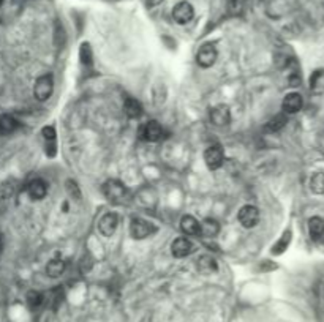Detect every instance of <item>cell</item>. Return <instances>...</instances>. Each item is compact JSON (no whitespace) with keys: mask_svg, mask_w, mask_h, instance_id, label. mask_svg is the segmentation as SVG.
Masks as SVG:
<instances>
[{"mask_svg":"<svg viewBox=\"0 0 324 322\" xmlns=\"http://www.w3.org/2000/svg\"><path fill=\"white\" fill-rule=\"evenodd\" d=\"M155 232H157V228L152 225V223L142 220V218H133L130 223V234L133 239L142 240V239L150 237L152 234H155Z\"/></svg>","mask_w":324,"mask_h":322,"instance_id":"1","label":"cell"},{"mask_svg":"<svg viewBox=\"0 0 324 322\" xmlns=\"http://www.w3.org/2000/svg\"><path fill=\"white\" fill-rule=\"evenodd\" d=\"M52 90H54V79L51 75H44V76H40L37 79V82H35L33 95L38 101H46L52 95Z\"/></svg>","mask_w":324,"mask_h":322,"instance_id":"2","label":"cell"},{"mask_svg":"<svg viewBox=\"0 0 324 322\" xmlns=\"http://www.w3.org/2000/svg\"><path fill=\"white\" fill-rule=\"evenodd\" d=\"M103 194L111 202H122L125 194H127V188L119 180H108L103 185Z\"/></svg>","mask_w":324,"mask_h":322,"instance_id":"3","label":"cell"},{"mask_svg":"<svg viewBox=\"0 0 324 322\" xmlns=\"http://www.w3.org/2000/svg\"><path fill=\"white\" fill-rule=\"evenodd\" d=\"M215 60H217V49H215L214 44H203L196 54L198 65L203 68H209L215 64Z\"/></svg>","mask_w":324,"mask_h":322,"instance_id":"4","label":"cell"},{"mask_svg":"<svg viewBox=\"0 0 324 322\" xmlns=\"http://www.w3.org/2000/svg\"><path fill=\"white\" fill-rule=\"evenodd\" d=\"M223 160H224V154H223L220 146H211V147H208V150L204 152V161H206V164H208V167L212 169V171L221 167Z\"/></svg>","mask_w":324,"mask_h":322,"instance_id":"5","label":"cell"},{"mask_svg":"<svg viewBox=\"0 0 324 322\" xmlns=\"http://www.w3.org/2000/svg\"><path fill=\"white\" fill-rule=\"evenodd\" d=\"M239 221L240 225L250 229V228H255L259 221V212L255 205H244L239 212Z\"/></svg>","mask_w":324,"mask_h":322,"instance_id":"6","label":"cell"},{"mask_svg":"<svg viewBox=\"0 0 324 322\" xmlns=\"http://www.w3.org/2000/svg\"><path fill=\"white\" fill-rule=\"evenodd\" d=\"M195 16V10L192 3L188 2H179L174 8H173V17L177 24H187L193 19Z\"/></svg>","mask_w":324,"mask_h":322,"instance_id":"7","label":"cell"},{"mask_svg":"<svg viewBox=\"0 0 324 322\" xmlns=\"http://www.w3.org/2000/svg\"><path fill=\"white\" fill-rule=\"evenodd\" d=\"M211 122L215 125V127H226V125L231 122L229 107L224 106V104L214 106L211 109Z\"/></svg>","mask_w":324,"mask_h":322,"instance_id":"8","label":"cell"},{"mask_svg":"<svg viewBox=\"0 0 324 322\" xmlns=\"http://www.w3.org/2000/svg\"><path fill=\"white\" fill-rule=\"evenodd\" d=\"M117 226H119V218H117L115 213H106L98 221V229H100L105 237H111L115 232Z\"/></svg>","mask_w":324,"mask_h":322,"instance_id":"9","label":"cell"},{"mask_svg":"<svg viewBox=\"0 0 324 322\" xmlns=\"http://www.w3.org/2000/svg\"><path fill=\"white\" fill-rule=\"evenodd\" d=\"M193 243L187 237H181V239H176L171 245V253H173L174 257H185L188 254L193 253Z\"/></svg>","mask_w":324,"mask_h":322,"instance_id":"10","label":"cell"},{"mask_svg":"<svg viewBox=\"0 0 324 322\" xmlns=\"http://www.w3.org/2000/svg\"><path fill=\"white\" fill-rule=\"evenodd\" d=\"M141 136L146 139V141H150V142H157L163 138V128H161V125L155 120H152L149 123L144 125V128L141 130Z\"/></svg>","mask_w":324,"mask_h":322,"instance_id":"11","label":"cell"},{"mask_svg":"<svg viewBox=\"0 0 324 322\" xmlns=\"http://www.w3.org/2000/svg\"><path fill=\"white\" fill-rule=\"evenodd\" d=\"M302 104H304V100H302V96L299 93H288L285 96V100H283V111L286 114H296V112H299L302 109Z\"/></svg>","mask_w":324,"mask_h":322,"instance_id":"12","label":"cell"},{"mask_svg":"<svg viewBox=\"0 0 324 322\" xmlns=\"http://www.w3.org/2000/svg\"><path fill=\"white\" fill-rule=\"evenodd\" d=\"M196 267H198V272L203 273V275H212V273H215V272L218 270L217 261H215V259L212 256H209V254L200 256Z\"/></svg>","mask_w":324,"mask_h":322,"instance_id":"13","label":"cell"},{"mask_svg":"<svg viewBox=\"0 0 324 322\" xmlns=\"http://www.w3.org/2000/svg\"><path fill=\"white\" fill-rule=\"evenodd\" d=\"M309 232L315 242H321L324 239V220L320 217H313L309 220Z\"/></svg>","mask_w":324,"mask_h":322,"instance_id":"14","label":"cell"},{"mask_svg":"<svg viewBox=\"0 0 324 322\" xmlns=\"http://www.w3.org/2000/svg\"><path fill=\"white\" fill-rule=\"evenodd\" d=\"M27 191H29V196H30L32 199L38 201V199H43L44 196H46L48 188H46V183H44V180H41V178H35V180H32L29 183Z\"/></svg>","mask_w":324,"mask_h":322,"instance_id":"15","label":"cell"},{"mask_svg":"<svg viewBox=\"0 0 324 322\" xmlns=\"http://www.w3.org/2000/svg\"><path fill=\"white\" fill-rule=\"evenodd\" d=\"M220 232V225L215 220H204L203 223H200V234L206 239H214Z\"/></svg>","mask_w":324,"mask_h":322,"instance_id":"16","label":"cell"},{"mask_svg":"<svg viewBox=\"0 0 324 322\" xmlns=\"http://www.w3.org/2000/svg\"><path fill=\"white\" fill-rule=\"evenodd\" d=\"M181 229L187 236H196L200 234V221L193 218L192 215H185L181 220Z\"/></svg>","mask_w":324,"mask_h":322,"instance_id":"17","label":"cell"},{"mask_svg":"<svg viewBox=\"0 0 324 322\" xmlns=\"http://www.w3.org/2000/svg\"><path fill=\"white\" fill-rule=\"evenodd\" d=\"M17 130V120L10 114H0V134H11Z\"/></svg>","mask_w":324,"mask_h":322,"instance_id":"18","label":"cell"},{"mask_svg":"<svg viewBox=\"0 0 324 322\" xmlns=\"http://www.w3.org/2000/svg\"><path fill=\"white\" fill-rule=\"evenodd\" d=\"M123 109H125V114L128 115L131 119H136L142 114V106L139 101L133 100V98H127L125 100V104H123Z\"/></svg>","mask_w":324,"mask_h":322,"instance_id":"19","label":"cell"},{"mask_svg":"<svg viewBox=\"0 0 324 322\" xmlns=\"http://www.w3.org/2000/svg\"><path fill=\"white\" fill-rule=\"evenodd\" d=\"M285 125H286V115L285 114H278V115H275L274 119H271V120L266 123L264 131H267V133H277V131H280L285 127Z\"/></svg>","mask_w":324,"mask_h":322,"instance_id":"20","label":"cell"},{"mask_svg":"<svg viewBox=\"0 0 324 322\" xmlns=\"http://www.w3.org/2000/svg\"><path fill=\"white\" fill-rule=\"evenodd\" d=\"M155 193L152 188H142V190L138 193V201L144 207H154L155 204Z\"/></svg>","mask_w":324,"mask_h":322,"instance_id":"21","label":"cell"},{"mask_svg":"<svg viewBox=\"0 0 324 322\" xmlns=\"http://www.w3.org/2000/svg\"><path fill=\"white\" fill-rule=\"evenodd\" d=\"M65 272V262L62 259H52V261L46 265V273L51 278H57Z\"/></svg>","mask_w":324,"mask_h":322,"instance_id":"22","label":"cell"},{"mask_svg":"<svg viewBox=\"0 0 324 322\" xmlns=\"http://www.w3.org/2000/svg\"><path fill=\"white\" fill-rule=\"evenodd\" d=\"M310 190L315 194H324V172H317V174L312 175Z\"/></svg>","mask_w":324,"mask_h":322,"instance_id":"23","label":"cell"},{"mask_svg":"<svg viewBox=\"0 0 324 322\" xmlns=\"http://www.w3.org/2000/svg\"><path fill=\"white\" fill-rule=\"evenodd\" d=\"M44 303V295L38 291H30L27 294V305L32 310H38Z\"/></svg>","mask_w":324,"mask_h":322,"instance_id":"24","label":"cell"},{"mask_svg":"<svg viewBox=\"0 0 324 322\" xmlns=\"http://www.w3.org/2000/svg\"><path fill=\"white\" fill-rule=\"evenodd\" d=\"M290 242H291V232L286 231L285 234L282 236V239L278 240L277 243L272 246V253H274V254H282L285 249H288V245H290Z\"/></svg>","mask_w":324,"mask_h":322,"instance_id":"25","label":"cell"},{"mask_svg":"<svg viewBox=\"0 0 324 322\" xmlns=\"http://www.w3.org/2000/svg\"><path fill=\"white\" fill-rule=\"evenodd\" d=\"M79 59H81V64L83 65H91L92 64V48L89 43H83L81 44V49H79Z\"/></svg>","mask_w":324,"mask_h":322,"instance_id":"26","label":"cell"},{"mask_svg":"<svg viewBox=\"0 0 324 322\" xmlns=\"http://www.w3.org/2000/svg\"><path fill=\"white\" fill-rule=\"evenodd\" d=\"M245 0H228V13L231 16H237L244 11Z\"/></svg>","mask_w":324,"mask_h":322,"instance_id":"27","label":"cell"},{"mask_svg":"<svg viewBox=\"0 0 324 322\" xmlns=\"http://www.w3.org/2000/svg\"><path fill=\"white\" fill-rule=\"evenodd\" d=\"M13 191H14V186L11 182H5L0 185V199L5 201V199H10L13 196Z\"/></svg>","mask_w":324,"mask_h":322,"instance_id":"28","label":"cell"},{"mask_svg":"<svg viewBox=\"0 0 324 322\" xmlns=\"http://www.w3.org/2000/svg\"><path fill=\"white\" fill-rule=\"evenodd\" d=\"M67 190H68V193H70L71 196H75L76 199H79V198H81V193H79V188H78L76 182H73V180H68V182H67Z\"/></svg>","mask_w":324,"mask_h":322,"instance_id":"29","label":"cell"},{"mask_svg":"<svg viewBox=\"0 0 324 322\" xmlns=\"http://www.w3.org/2000/svg\"><path fill=\"white\" fill-rule=\"evenodd\" d=\"M43 136L48 142H54V139H56V130H54L52 127H44L43 128Z\"/></svg>","mask_w":324,"mask_h":322,"instance_id":"30","label":"cell"},{"mask_svg":"<svg viewBox=\"0 0 324 322\" xmlns=\"http://www.w3.org/2000/svg\"><path fill=\"white\" fill-rule=\"evenodd\" d=\"M163 0H146V3H147V6H157V5H160Z\"/></svg>","mask_w":324,"mask_h":322,"instance_id":"31","label":"cell"},{"mask_svg":"<svg viewBox=\"0 0 324 322\" xmlns=\"http://www.w3.org/2000/svg\"><path fill=\"white\" fill-rule=\"evenodd\" d=\"M2 249H3V237L0 234V253H2Z\"/></svg>","mask_w":324,"mask_h":322,"instance_id":"32","label":"cell"},{"mask_svg":"<svg viewBox=\"0 0 324 322\" xmlns=\"http://www.w3.org/2000/svg\"><path fill=\"white\" fill-rule=\"evenodd\" d=\"M2 3H3V0H0V5H2Z\"/></svg>","mask_w":324,"mask_h":322,"instance_id":"33","label":"cell"}]
</instances>
